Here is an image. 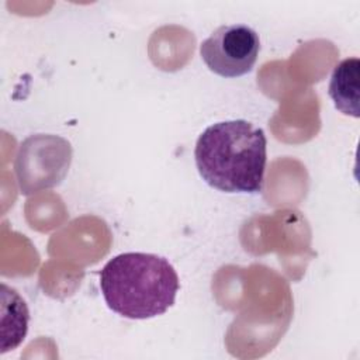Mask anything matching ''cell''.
<instances>
[{
	"mask_svg": "<svg viewBox=\"0 0 360 360\" xmlns=\"http://www.w3.org/2000/svg\"><path fill=\"white\" fill-rule=\"evenodd\" d=\"M259 51V35L245 24L221 25L200 45V55L207 68L222 77L249 73L257 60Z\"/></svg>",
	"mask_w": 360,
	"mask_h": 360,
	"instance_id": "4",
	"label": "cell"
},
{
	"mask_svg": "<svg viewBox=\"0 0 360 360\" xmlns=\"http://www.w3.org/2000/svg\"><path fill=\"white\" fill-rule=\"evenodd\" d=\"M202 180L225 193H260L267 162L264 131L246 120L207 127L194 149Z\"/></svg>",
	"mask_w": 360,
	"mask_h": 360,
	"instance_id": "1",
	"label": "cell"
},
{
	"mask_svg": "<svg viewBox=\"0 0 360 360\" xmlns=\"http://www.w3.org/2000/svg\"><path fill=\"white\" fill-rule=\"evenodd\" d=\"M72 162L70 143L52 134H37L18 148L14 169L22 194L38 193L58 186Z\"/></svg>",
	"mask_w": 360,
	"mask_h": 360,
	"instance_id": "3",
	"label": "cell"
},
{
	"mask_svg": "<svg viewBox=\"0 0 360 360\" xmlns=\"http://www.w3.org/2000/svg\"><path fill=\"white\" fill-rule=\"evenodd\" d=\"M360 60L347 58L339 62L330 76L329 96L335 107L345 115L359 118V89H360Z\"/></svg>",
	"mask_w": 360,
	"mask_h": 360,
	"instance_id": "5",
	"label": "cell"
},
{
	"mask_svg": "<svg viewBox=\"0 0 360 360\" xmlns=\"http://www.w3.org/2000/svg\"><path fill=\"white\" fill-rule=\"evenodd\" d=\"M100 288L110 309L128 319L165 314L180 288L179 276L167 259L143 252L121 253L100 271Z\"/></svg>",
	"mask_w": 360,
	"mask_h": 360,
	"instance_id": "2",
	"label": "cell"
}]
</instances>
